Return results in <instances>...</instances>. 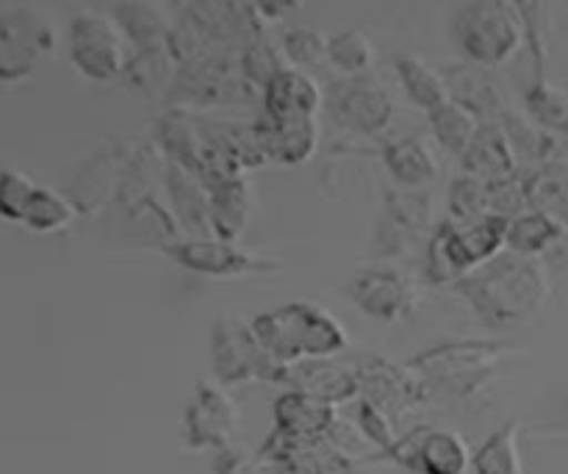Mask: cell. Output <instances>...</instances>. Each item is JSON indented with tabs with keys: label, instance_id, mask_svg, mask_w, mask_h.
I'll return each mask as SVG.
<instances>
[{
	"label": "cell",
	"instance_id": "obj_1",
	"mask_svg": "<svg viewBox=\"0 0 568 474\" xmlns=\"http://www.w3.org/2000/svg\"><path fill=\"white\" fill-rule=\"evenodd\" d=\"M453 289L483 325L510 331L530 325L547 309L552 297V278L541 259H527L505 250Z\"/></svg>",
	"mask_w": 568,
	"mask_h": 474
},
{
	"label": "cell",
	"instance_id": "obj_2",
	"mask_svg": "<svg viewBox=\"0 0 568 474\" xmlns=\"http://www.w3.org/2000/svg\"><path fill=\"white\" fill-rule=\"evenodd\" d=\"M527 355L530 350L514 339H453L416 353L408 366L433 394L469 400L480 394L505 366Z\"/></svg>",
	"mask_w": 568,
	"mask_h": 474
},
{
	"label": "cell",
	"instance_id": "obj_3",
	"mask_svg": "<svg viewBox=\"0 0 568 474\" xmlns=\"http://www.w3.org/2000/svg\"><path fill=\"white\" fill-rule=\"evenodd\" d=\"M250 325L258 342L281 364H294L303 359H338L349 347V336L342 322L322 305L305 300H292L261 311L250 320Z\"/></svg>",
	"mask_w": 568,
	"mask_h": 474
},
{
	"label": "cell",
	"instance_id": "obj_4",
	"mask_svg": "<svg viewBox=\"0 0 568 474\" xmlns=\"http://www.w3.org/2000/svg\"><path fill=\"white\" fill-rule=\"evenodd\" d=\"M508 220L483 216L475 222H455L444 216L425 242V278L430 286H455L466 275L505 253Z\"/></svg>",
	"mask_w": 568,
	"mask_h": 474
},
{
	"label": "cell",
	"instance_id": "obj_5",
	"mask_svg": "<svg viewBox=\"0 0 568 474\" xmlns=\"http://www.w3.org/2000/svg\"><path fill=\"white\" fill-rule=\"evenodd\" d=\"M211 370H214V381L227 389L247 386V383L281 386L286 364H281L258 342L250 322L222 314L211 325Z\"/></svg>",
	"mask_w": 568,
	"mask_h": 474
},
{
	"label": "cell",
	"instance_id": "obj_6",
	"mask_svg": "<svg viewBox=\"0 0 568 474\" xmlns=\"http://www.w3.org/2000/svg\"><path fill=\"white\" fill-rule=\"evenodd\" d=\"M455 39L469 64L497 70L519 53L527 33L519 17L499 0H471L455 20Z\"/></svg>",
	"mask_w": 568,
	"mask_h": 474
},
{
	"label": "cell",
	"instance_id": "obj_7",
	"mask_svg": "<svg viewBox=\"0 0 568 474\" xmlns=\"http://www.w3.org/2000/svg\"><path fill=\"white\" fill-rule=\"evenodd\" d=\"M161 253L181 270L203 278H220V281L281 275L286 270V264L275 255L255 253L220 236H181L178 242L166 244Z\"/></svg>",
	"mask_w": 568,
	"mask_h": 474
},
{
	"label": "cell",
	"instance_id": "obj_8",
	"mask_svg": "<svg viewBox=\"0 0 568 474\" xmlns=\"http://www.w3.org/2000/svg\"><path fill=\"white\" fill-rule=\"evenodd\" d=\"M239 425H242V414H239V405L227 386H222L214 377L200 381L183 409V444L192 453H209V450L225 453L227 447L236 444Z\"/></svg>",
	"mask_w": 568,
	"mask_h": 474
},
{
	"label": "cell",
	"instance_id": "obj_9",
	"mask_svg": "<svg viewBox=\"0 0 568 474\" xmlns=\"http://www.w3.org/2000/svg\"><path fill=\"white\" fill-rule=\"evenodd\" d=\"M475 453L460 433L436 425H416L394 442L388 453L372 461H386L410 474H466Z\"/></svg>",
	"mask_w": 568,
	"mask_h": 474
},
{
	"label": "cell",
	"instance_id": "obj_10",
	"mask_svg": "<svg viewBox=\"0 0 568 474\" xmlns=\"http://www.w3.org/2000/svg\"><path fill=\"white\" fill-rule=\"evenodd\" d=\"M125 44L114 17L83 11L70 20L72 67L89 81L109 83L125 75L128 61H131Z\"/></svg>",
	"mask_w": 568,
	"mask_h": 474
},
{
	"label": "cell",
	"instance_id": "obj_11",
	"mask_svg": "<svg viewBox=\"0 0 568 474\" xmlns=\"http://www.w3.org/2000/svg\"><path fill=\"white\" fill-rule=\"evenodd\" d=\"M361 383V400H369L388 416L399 420L405 414L425 409L433 392L422 383V377L408 364H394L392 359L377 353H366L353 361Z\"/></svg>",
	"mask_w": 568,
	"mask_h": 474
},
{
	"label": "cell",
	"instance_id": "obj_12",
	"mask_svg": "<svg viewBox=\"0 0 568 474\" xmlns=\"http://www.w3.org/2000/svg\"><path fill=\"white\" fill-rule=\"evenodd\" d=\"M55 33L37 11L14 9L0 17V83H20L53 53Z\"/></svg>",
	"mask_w": 568,
	"mask_h": 474
},
{
	"label": "cell",
	"instance_id": "obj_13",
	"mask_svg": "<svg viewBox=\"0 0 568 474\" xmlns=\"http://www.w3.org/2000/svg\"><path fill=\"white\" fill-rule=\"evenodd\" d=\"M331 114L344 131L358 137H381L394 122L397 105L392 92L375 75H355L333 87Z\"/></svg>",
	"mask_w": 568,
	"mask_h": 474
},
{
	"label": "cell",
	"instance_id": "obj_14",
	"mask_svg": "<svg viewBox=\"0 0 568 474\" xmlns=\"http://www.w3.org/2000/svg\"><path fill=\"white\" fill-rule=\"evenodd\" d=\"M347 297L366 320L394 325L414 311L416 292L410 278L403 270L388 264L364 266L347 283Z\"/></svg>",
	"mask_w": 568,
	"mask_h": 474
},
{
	"label": "cell",
	"instance_id": "obj_15",
	"mask_svg": "<svg viewBox=\"0 0 568 474\" xmlns=\"http://www.w3.org/2000/svg\"><path fill=\"white\" fill-rule=\"evenodd\" d=\"M436 209L425 189H397L386 192L375 244L381 255H399L422 236H430L436 228Z\"/></svg>",
	"mask_w": 568,
	"mask_h": 474
},
{
	"label": "cell",
	"instance_id": "obj_16",
	"mask_svg": "<svg viewBox=\"0 0 568 474\" xmlns=\"http://www.w3.org/2000/svg\"><path fill=\"white\" fill-rule=\"evenodd\" d=\"M266 461L281 466L288 474H353L355 458L338 447L333 438H286L272 431L258 450Z\"/></svg>",
	"mask_w": 568,
	"mask_h": 474
},
{
	"label": "cell",
	"instance_id": "obj_17",
	"mask_svg": "<svg viewBox=\"0 0 568 474\" xmlns=\"http://www.w3.org/2000/svg\"><path fill=\"white\" fill-rule=\"evenodd\" d=\"M281 389L311 394L331 405H347L361 397L355 364H344L338 359H303L286 364Z\"/></svg>",
	"mask_w": 568,
	"mask_h": 474
},
{
	"label": "cell",
	"instance_id": "obj_18",
	"mask_svg": "<svg viewBox=\"0 0 568 474\" xmlns=\"http://www.w3.org/2000/svg\"><path fill=\"white\" fill-rule=\"evenodd\" d=\"M272 420H275L272 431L281 436L311 442V438H331L342 416H338V405L283 389V394L272 405Z\"/></svg>",
	"mask_w": 568,
	"mask_h": 474
},
{
	"label": "cell",
	"instance_id": "obj_19",
	"mask_svg": "<svg viewBox=\"0 0 568 474\" xmlns=\"http://www.w3.org/2000/svg\"><path fill=\"white\" fill-rule=\"evenodd\" d=\"M261 100H264V117L270 120H300V117L320 114L325 105V92L314 75L288 67L266 83Z\"/></svg>",
	"mask_w": 568,
	"mask_h": 474
},
{
	"label": "cell",
	"instance_id": "obj_20",
	"mask_svg": "<svg viewBox=\"0 0 568 474\" xmlns=\"http://www.w3.org/2000/svg\"><path fill=\"white\" fill-rule=\"evenodd\" d=\"M164 186L170 198L172 216L181 225L183 236H214L211 233V192L194 172L166 161Z\"/></svg>",
	"mask_w": 568,
	"mask_h": 474
},
{
	"label": "cell",
	"instance_id": "obj_21",
	"mask_svg": "<svg viewBox=\"0 0 568 474\" xmlns=\"http://www.w3.org/2000/svg\"><path fill=\"white\" fill-rule=\"evenodd\" d=\"M261 144L270 164L300 167L311 161L320 150V120L316 117H300V120H264L258 122Z\"/></svg>",
	"mask_w": 568,
	"mask_h": 474
},
{
	"label": "cell",
	"instance_id": "obj_22",
	"mask_svg": "<svg viewBox=\"0 0 568 474\" xmlns=\"http://www.w3.org/2000/svg\"><path fill=\"white\" fill-rule=\"evenodd\" d=\"M466 175H475L480 181L494 183L505 181L510 175H519V155H516L514 144H510L508 133L503 131L499 122H483L477 137L460 155Z\"/></svg>",
	"mask_w": 568,
	"mask_h": 474
},
{
	"label": "cell",
	"instance_id": "obj_23",
	"mask_svg": "<svg viewBox=\"0 0 568 474\" xmlns=\"http://www.w3.org/2000/svg\"><path fill=\"white\" fill-rule=\"evenodd\" d=\"M211 192V233L220 239L239 242L247 231V222L253 216V186L244 175L225 178L214 183Z\"/></svg>",
	"mask_w": 568,
	"mask_h": 474
},
{
	"label": "cell",
	"instance_id": "obj_24",
	"mask_svg": "<svg viewBox=\"0 0 568 474\" xmlns=\"http://www.w3.org/2000/svg\"><path fill=\"white\" fill-rule=\"evenodd\" d=\"M444 75H447L453 100H458L460 105L475 111L483 122L499 120V114L505 111V103L497 89V81L488 75V70H483L477 64H453L444 70Z\"/></svg>",
	"mask_w": 568,
	"mask_h": 474
},
{
	"label": "cell",
	"instance_id": "obj_25",
	"mask_svg": "<svg viewBox=\"0 0 568 474\" xmlns=\"http://www.w3.org/2000/svg\"><path fill=\"white\" fill-rule=\"evenodd\" d=\"M383 167L399 189H427L438 178V161L422 139L403 137L383 148Z\"/></svg>",
	"mask_w": 568,
	"mask_h": 474
},
{
	"label": "cell",
	"instance_id": "obj_26",
	"mask_svg": "<svg viewBox=\"0 0 568 474\" xmlns=\"http://www.w3.org/2000/svg\"><path fill=\"white\" fill-rule=\"evenodd\" d=\"M111 17L120 26L125 42L133 44L136 53L170 48L172 26L161 17V11L155 6L144 3V0H120Z\"/></svg>",
	"mask_w": 568,
	"mask_h": 474
},
{
	"label": "cell",
	"instance_id": "obj_27",
	"mask_svg": "<svg viewBox=\"0 0 568 474\" xmlns=\"http://www.w3.org/2000/svg\"><path fill=\"white\" fill-rule=\"evenodd\" d=\"M566 228L558 220L536 209L521 211L519 216L508 220V231H505V250L516 255H527V259H541L549 250L558 248L566 236Z\"/></svg>",
	"mask_w": 568,
	"mask_h": 474
},
{
	"label": "cell",
	"instance_id": "obj_28",
	"mask_svg": "<svg viewBox=\"0 0 568 474\" xmlns=\"http://www.w3.org/2000/svg\"><path fill=\"white\" fill-rule=\"evenodd\" d=\"M527 205L544 211L568 231V161L552 159L525 172Z\"/></svg>",
	"mask_w": 568,
	"mask_h": 474
},
{
	"label": "cell",
	"instance_id": "obj_29",
	"mask_svg": "<svg viewBox=\"0 0 568 474\" xmlns=\"http://www.w3.org/2000/svg\"><path fill=\"white\" fill-rule=\"evenodd\" d=\"M521 438H525V422L510 420L499 425L471 458L475 474H527L525 453H521Z\"/></svg>",
	"mask_w": 568,
	"mask_h": 474
},
{
	"label": "cell",
	"instance_id": "obj_30",
	"mask_svg": "<svg viewBox=\"0 0 568 474\" xmlns=\"http://www.w3.org/2000/svg\"><path fill=\"white\" fill-rule=\"evenodd\" d=\"M394 67H397V75L405 94H408V100L416 109L430 114V111L442 109L447 100H453L447 75H444L442 70H436V67L427 64V61L416 59V56H399V59L394 61Z\"/></svg>",
	"mask_w": 568,
	"mask_h": 474
},
{
	"label": "cell",
	"instance_id": "obj_31",
	"mask_svg": "<svg viewBox=\"0 0 568 474\" xmlns=\"http://www.w3.org/2000/svg\"><path fill=\"white\" fill-rule=\"evenodd\" d=\"M499 125L508 133L510 144H514L519 161H530L532 167L547 164V161L558 159V137L549 133L547 128L538 125L527 111H516L505 105V111L499 114Z\"/></svg>",
	"mask_w": 568,
	"mask_h": 474
},
{
	"label": "cell",
	"instance_id": "obj_32",
	"mask_svg": "<svg viewBox=\"0 0 568 474\" xmlns=\"http://www.w3.org/2000/svg\"><path fill=\"white\" fill-rule=\"evenodd\" d=\"M427 120H430V131L436 137V142L447 153H453L455 159H460L466 153V148H469L471 139L477 137V131L483 125L480 117L466 109V105H460L458 100H447L442 109L430 111Z\"/></svg>",
	"mask_w": 568,
	"mask_h": 474
},
{
	"label": "cell",
	"instance_id": "obj_33",
	"mask_svg": "<svg viewBox=\"0 0 568 474\" xmlns=\"http://www.w3.org/2000/svg\"><path fill=\"white\" fill-rule=\"evenodd\" d=\"M78 205L70 194L59 192V189L39 186L37 194H33L31 205L26 211V220L22 225L33 233H42V236H50V233H61L78 220Z\"/></svg>",
	"mask_w": 568,
	"mask_h": 474
},
{
	"label": "cell",
	"instance_id": "obj_34",
	"mask_svg": "<svg viewBox=\"0 0 568 474\" xmlns=\"http://www.w3.org/2000/svg\"><path fill=\"white\" fill-rule=\"evenodd\" d=\"M525 111L555 137H568V92L538 75L525 92Z\"/></svg>",
	"mask_w": 568,
	"mask_h": 474
},
{
	"label": "cell",
	"instance_id": "obj_35",
	"mask_svg": "<svg viewBox=\"0 0 568 474\" xmlns=\"http://www.w3.org/2000/svg\"><path fill=\"white\" fill-rule=\"evenodd\" d=\"M327 61L347 78L369 75L375 64V44L358 28H342L327 37Z\"/></svg>",
	"mask_w": 568,
	"mask_h": 474
},
{
	"label": "cell",
	"instance_id": "obj_36",
	"mask_svg": "<svg viewBox=\"0 0 568 474\" xmlns=\"http://www.w3.org/2000/svg\"><path fill=\"white\" fill-rule=\"evenodd\" d=\"M239 67H242L244 78H247L258 92H264L266 83L275 75H281L283 70H288L292 64H288L281 44L270 42L266 37H258L239 53Z\"/></svg>",
	"mask_w": 568,
	"mask_h": 474
},
{
	"label": "cell",
	"instance_id": "obj_37",
	"mask_svg": "<svg viewBox=\"0 0 568 474\" xmlns=\"http://www.w3.org/2000/svg\"><path fill=\"white\" fill-rule=\"evenodd\" d=\"M447 216L455 222H475L488 216V183L460 172L447 189Z\"/></svg>",
	"mask_w": 568,
	"mask_h": 474
},
{
	"label": "cell",
	"instance_id": "obj_38",
	"mask_svg": "<svg viewBox=\"0 0 568 474\" xmlns=\"http://www.w3.org/2000/svg\"><path fill=\"white\" fill-rule=\"evenodd\" d=\"M355 431H358V436L375 450L372 458L388 453V450L394 447V442L399 438L397 427H394V416H388L386 411H381L377 405H372L369 400L361 397L355 400Z\"/></svg>",
	"mask_w": 568,
	"mask_h": 474
},
{
	"label": "cell",
	"instance_id": "obj_39",
	"mask_svg": "<svg viewBox=\"0 0 568 474\" xmlns=\"http://www.w3.org/2000/svg\"><path fill=\"white\" fill-rule=\"evenodd\" d=\"M281 48L288 64L297 67V70H308V67H316L327 59V33L311 26H294L283 33Z\"/></svg>",
	"mask_w": 568,
	"mask_h": 474
},
{
	"label": "cell",
	"instance_id": "obj_40",
	"mask_svg": "<svg viewBox=\"0 0 568 474\" xmlns=\"http://www.w3.org/2000/svg\"><path fill=\"white\" fill-rule=\"evenodd\" d=\"M37 189L39 183L31 175H26V172L11 170V167L0 170V220L22 225Z\"/></svg>",
	"mask_w": 568,
	"mask_h": 474
},
{
	"label": "cell",
	"instance_id": "obj_41",
	"mask_svg": "<svg viewBox=\"0 0 568 474\" xmlns=\"http://www.w3.org/2000/svg\"><path fill=\"white\" fill-rule=\"evenodd\" d=\"M499 3H505L519 17L527 33V48H530L538 64V75H541L544 59H547V9H544V0H499Z\"/></svg>",
	"mask_w": 568,
	"mask_h": 474
},
{
	"label": "cell",
	"instance_id": "obj_42",
	"mask_svg": "<svg viewBox=\"0 0 568 474\" xmlns=\"http://www.w3.org/2000/svg\"><path fill=\"white\" fill-rule=\"evenodd\" d=\"M527 189L525 175H510L505 181L488 183V216H499V220H514L521 211H527Z\"/></svg>",
	"mask_w": 568,
	"mask_h": 474
},
{
	"label": "cell",
	"instance_id": "obj_43",
	"mask_svg": "<svg viewBox=\"0 0 568 474\" xmlns=\"http://www.w3.org/2000/svg\"><path fill=\"white\" fill-rule=\"evenodd\" d=\"M530 433L538 438H568V389L555 400L547 414L532 422Z\"/></svg>",
	"mask_w": 568,
	"mask_h": 474
},
{
	"label": "cell",
	"instance_id": "obj_44",
	"mask_svg": "<svg viewBox=\"0 0 568 474\" xmlns=\"http://www.w3.org/2000/svg\"><path fill=\"white\" fill-rule=\"evenodd\" d=\"M253 6L264 22H281L286 14L303 9L305 0H253Z\"/></svg>",
	"mask_w": 568,
	"mask_h": 474
}]
</instances>
